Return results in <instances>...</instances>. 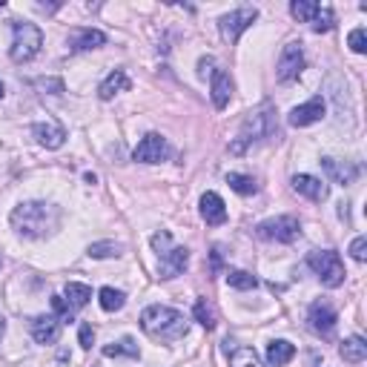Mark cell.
Instances as JSON below:
<instances>
[{
  "instance_id": "obj_40",
  "label": "cell",
  "mask_w": 367,
  "mask_h": 367,
  "mask_svg": "<svg viewBox=\"0 0 367 367\" xmlns=\"http://www.w3.org/2000/svg\"><path fill=\"white\" fill-rule=\"evenodd\" d=\"M0 264H4V261H0Z\"/></svg>"
},
{
  "instance_id": "obj_34",
  "label": "cell",
  "mask_w": 367,
  "mask_h": 367,
  "mask_svg": "<svg viewBox=\"0 0 367 367\" xmlns=\"http://www.w3.org/2000/svg\"><path fill=\"white\" fill-rule=\"evenodd\" d=\"M347 43H350V49L356 55H364L367 52V35H364V29H353L350 37H347Z\"/></svg>"
},
{
  "instance_id": "obj_36",
  "label": "cell",
  "mask_w": 367,
  "mask_h": 367,
  "mask_svg": "<svg viewBox=\"0 0 367 367\" xmlns=\"http://www.w3.org/2000/svg\"><path fill=\"white\" fill-rule=\"evenodd\" d=\"M37 89H49V95H61V92H64V83L61 80H55V78H40L37 80Z\"/></svg>"
},
{
  "instance_id": "obj_15",
  "label": "cell",
  "mask_w": 367,
  "mask_h": 367,
  "mask_svg": "<svg viewBox=\"0 0 367 367\" xmlns=\"http://www.w3.org/2000/svg\"><path fill=\"white\" fill-rule=\"evenodd\" d=\"M201 218L210 227H221L227 221V207H224V201H221L218 193H204L201 195Z\"/></svg>"
},
{
  "instance_id": "obj_37",
  "label": "cell",
  "mask_w": 367,
  "mask_h": 367,
  "mask_svg": "<svg viewBox=\"0 0 367 367\" xmlns=\"http://www.w3.org/2000/svg\"><path fill=\"white\" fill-rule=\"evenodd\" d=\"M80 347L83 350H89L92 347V342H95V330H92V325H80Z\"/></svg>"
},
{
  "instance_id": "obj_13",
  "label": "cell",
  "mask_w": 367,
  "mask_h": 367,
  "mask_svg": "<svg viewBox=\"0 0 367 367\" xmlns=\"http://www.w3.org/2000/svg\"><path fill=\"white\" fill-rule=\"evenodd\" d=\"M325 98H310L307 104H301V107H296L293 112H290V124L293 126H310V124H315V121H321L325 118Z\"/></svg>"
},
{
  "instance_id": "obj_19",
  "label": "cell",
  "mask_w": 367,
  "mask_h": 367,
  "mask_svg": "<svg viewBox=\"0 0 367 367\" xmlns=\"http://www.w3.org/2000/svg\"><path fill=\"white\" fill-rule=\"evenodd\" d=\"M107 43V35L98 29H80L72 35V52H89V49H98V46Z\"/></svg>"
},
{
  "instance_id": "obj_28",
  "label": "cell",
  "mask_w": 367,
  "mask_h": 367,
  "mask_svg": "<svg viewBox=\"0 0 367 367\" xmlns=\"http://www.w3.org/2000/svg\"><path fill=\"white\" fill-rule=\"evenodd\" d=\"M126 304V296L121 293V290H115V287H104L101 290V307L107 310V313H115V310H121Z\"/></svg>"
},
{
  "instance_id": "obj_32",
  "label": "cell",
  "mask_w": 367,
  "mask_h": 367,
  "mask_svg": "<svg viewBox=\"0 0 367 367\" xmlns=\"http://www.w3.org/2000/svg\"><path fill=\"white\" fill-rule=\"evenodd\" d=\"M52 310H55L58 321H75V307L64 296H52Z\"/></svg>"
},
{
  "instance_id": "obj_18",
  "label": "cell",
  "mask_w": 367,
  "mask_h": 367,
  "mask_svg": "<svg viewBox=\"0 0 367 367\" xmlns=\"http://www.w3.org/2000/svg\"><path fill=\"white\" fill-rule=\"evenodd\" d=\"M229 98H233V80H229V75L224 69H212V104L218 109H224L229 104Z\"/></svg>"
},
{
  "instance_id": "obj_9",
  "label": "cell",
  "mask_w": 367,
  "mask_h": 367,
  "mask_svg": "<svg viewBox=\"0 0 367 367\" xmlns=\"http://www.w3.org/2000/svg\"><path fill=\"white\" fill-rule=\"evenodd\" d=\"M301 69H304V52H301V43L293 40V43L284 46V52L279 58V66H275V75H279L282 83H290V80H296L301 75Z\"/></svg>"
},
{
  "instance_id": "obj_17",
  "label": "cell",
  "mask_w": 367,
  "mask_h": 367,
  "mask_svg": "<svg viewBox=\"0 0 367 367\" xmlns=\"http://www.w3.org/2000/svg\"><path fill=\"white\" fill-rule=\"evenodd\" d=\"M35 138H37L40 147L58 150V147H64V141H66V132H64V126H58V124H37V126H35Z\"/></svg>"
},
{
  "instance_id": "obj_2",
  "label": "cell",
  "mask_w": 367,
  "mask_h": 367,
  "mask_svg": "<svg viewBox=\"0 0 367 367\" xmlns=\"http://www.w3.org/2000/svg\"><path fill=\"white\" fill-rule=\"evenodd\" d=\"M141 327L155 342H178V339L187 336V318H184V313H178L172 307L152 304L141 313Z\"/></svg>"
},
{
  "instance_id": "obj_38",
  "label": "cell",
  "mask_w": 367,
  "mask_h": 367,
  "mask_svg": "<svg viewBox=\"0 0 367 367\" xmlns=\"http://www.w3.org/2000/svg\"><path fill=\"white\" fill-rule=\"evenodd\" d=\"M4 330H6V325H4V315H0V339H4Z\"/></svg>"
},
{
  "instance_id": "obj_14",
  "label": "cell",
  "mask_w": 367,
  "mask_h": 367,
  "mask_svg": "<svg viewBox=\"0 0 367 367\" xmlns=\"http://www.w3.org/2000/svg\"><path fill=\"white\" fill-rule=\"evenodd\" d=\"M32 336L37 344H55L61 339V321L58 315H37L32 321Z\"/></svg>"
},
{
  "instance_id": "obj_30",
  "label": "cell",
  "mask_w": 367,
  "mask_h": 367,
  "mask_svg": "<svg viewBox=\"0 0 367 367\" xmlns=\"http://www.w3.org/2000/svg\"><path fill=\"white\" fill-rule=\"evenodd\" d=\"M195 321H198L201 327H207V330L215 327V313H212V307L207 304V299H198V301H195Z\"/></svg>"
},
{
  "instance_id": "obj_29",
  "label": "cell",
  "mask_w": 367,
  "mask_h": 367,
  "mask_svg": "<svg viewBox=\"0 0 367 367\" xmlns=\"http://www.w3.org/2000/svg\"><path fill=\"white\" fill-rule=\"evenodd\" d=\"M104 356H129V359H135V356H138V344H135L132 339H121V342L107 344V347H104Z\"/></svg>"
},
{
  "instance_id": "obj_10",
  "label": "cell",
  "mask_w": 367,
  "mask_h": 367,
  "mask_svg": "<svg viewBox=\"0 0 367 367\" xmlns=\"http://www.w3.org/2000/svg\"><path fill=\"white\" fill-rule=\"evenodd\" d=\"M307 321H310V330L318 333V336H330L336 330V310L327 304V301H313L310 304V313H307Z\"/></svg>"
},
{
  "instance_id": "obj_1",
  "label": "cell",
  "mask_w": 367,
  "mask_h": 367,
  "mask_svg": "<svg viewBox=\"0 0 367 367\" xmlns=\"http://www.w3.org/2000/svg\"><path fill=\"white\" fill-rule=\"evenodd\" d=\"M61 221L58 207L43 204V201H26L12 210V227L26 239H43L46 233H52Z\"/></svg>"
},
{
  "instance_id": "obj_33",
  "label": "cell",
  "mask_w": 367,
  "mask_h": 367,
  "mask_svg": "<svg viewBox=\"0 0 367 367\" xmlns=\"http://www.w3.org/2000/svg\"><path fill=\"white\" fill-rule=\"evenodd\" d=\"M315 9H318V4H307V0H296V4L290 6V12H293L299 20H304V23H310V18L315 15Z\"/></svg>"
},
{
  "instance_id": "obj_5",
  "label": "cell",
  "mask_w": 367,
  "mask_h": 367,
  "mask_svg": "<svg viewBox=\"0 0 367 367\" xmlns=\"http://www.w3.org/2000/svg\"><path fill=\"white\" fill-rule=\"evenodd\" d=\"M307 264H310V270L318 275V282L325 287L344 284V264H342L336 250H313L307 255Z\"/></svg>"
},
{
  "instance_id": "obj_20",
  "label": "cell",
  "mask_w": 367,
  "mask_h": 367,
  "mask_svg": "<svg viewBox=\"0 0 367 367\" xmlns=\"http://www.w3.org/2000/svg\"><path fill=\"white\" fill-rule=\"evenodd\" d=\"M129 86H132V80L126 78V72H124V69H115V72H109L107 80L98 86V95H101L104 101H109V98L118 95V92H126Z\"/></svg>"
},
{
  "instance_id": "obj_23",
  "label": "cell",
  "mask_w": 367,
  "mask_h": 367,
  "mask_svg": "<svg viewBox=\"0 0 367 367\" xmlns=\"http://www.w3.org/2000/svg\"><path fill=\"white\" fill-rule=\"evenodd\" d=\"M229 367H264L253 347H233L229 350Z\"/></svg>"
},
{
  "instance_id": "obj_8",
  "label": "cell",
  "mask_w": 367,
  "mask_h": 367,
  "mask_svg": "<svg viewBox=\"0 0 367 367\" xmlns=\"http://www.w3.org/2000/svg\"><path fill=\"white\" fill-rule=\"evenodd\" d=\"M255 18H258V12H255V9H250V6H244V9H236V12L224 15V18L218 20L221 37H224L227 43H236V40L241 37V32H247V29L253 26V20H255Z\"/></svg>"
},
{
  "instance_id": "obj_31",
  "label": "cell",
  "mask_w": 367,
  "mask_h": 367,
  "mask_svg": "<svg viewBox=\"0 0 367 367\" xmlns=\"http://www.w3.org/2000/svg\"><path fill=\"white\" fill-rule=\"evenodd\" d=\"M121 244H115V241H98V244H92L89 247V255L92 258H112V255H121Z\"/></svg>"
},
{
  "instance_id": "obj_21",
  "label": "cell",
  "mask_w": 367,
  "mask_h": 367,
  "mask_svg": "<svg viewBox=\"0 0 367 367\" xmlns=\"http://www.w3.org/2000/svg\"><path fill=\"white\" fill-rule=\"evenodd\" d=\"M339 353H342L344 361H350V364H361V361L367 359V342H364L361 336H350V339L342 342Z\"/></svg>"
},
{
  "instance_id": "obj_27",
  "label": "cell",
  "mask_w": 367,
  "mask_h": 367,
  "mask_svg": "<svg viewBox=\"0 0 367 367\" xmlns=\"http://www.w3.org/2000/svg\"><path fill=\"white\" fill-rule=\"evenodd\" d=\"M310 26H313V32H330L336 26V18H333V12L327 6H318L315 15L310 18Z\"/></svg>"
},
{
  "instance_id": "obj_7",
  "label": "cell",
  "mask_w": 367,
  "mask_h": 367,
  "mask_svg": "<svg viewBox=\"0 0 367 367\" xmlns=\"http://www.w3.org/2000/svg\"><path fill=\"white\" fill-rule=\"evenodd\" d=\"M255 233L267 241H279V244H293L301 233V224L299 218L293 215H279V218H270V221H261L255 227Z\"/></svg>"
},
{
  "instance_id": "obj_11",
  "label": "cell",
  "mask_w": 367,
  "mask_h": 367,
  "mask_svg": "<svg viewBox=\"0 0 367 367\" xmlns=\"http://www.w3.org/2000/svg\"><path fill=\"white\" fill-rule=\"evenodd\" d=\"M167 141L158 135V132H150L141 144L135 147V161H141V164H158L167 158Z\"/></svg>"
},
{
  "instance_id": "obj_39",
  "label": "cell",
  "mask_w": 367,
  "mask_h": 367,
  "mask_svg": "<svg viewBox=\"0 0 367 367\" xmlns=\"http://www.w3.org/2000/svg\"><path fill=\"white\" fill-rule=\"evenodd\" d=\"M0 98H4V80H0Z\"/></svg>"
},
{
  "instance_id": "obj_4",
  "label": "cell",
  "mask_w": 367,
  "mask_h": 367,
  "mask_svg": "<svg viewBox=\"0 0 367 367\" xmlns=\"http://www.w3.org/2000/svg\"><path fill=\"white\" fill-rule=\"evenodd\" d=\"M12 32H15L12 49H9L12 61H15V64L32 61V58L40 52V46H43V32H40L35 23H29V20H15V23H12Z\"/></svg>"
},
{
  "instance_id": "obj_35",
  "label": "cell",
  "mask_w": 367,
  "mask_h": 367,
  "mask_svg": "<svg viewBox=\"0 0 367 367\" xmlns=\"http://www.w3.org/2000/svg\"><path fill=\"white\" fill-rule=\"evenodd\" d=\"M350 255H353L356 261H367V239H364V236H359V239L350 244Z\"/></svg>"
},
{
  "instance_id": "obj_22",
  "label": "cell",
  "mask_w": 367,
  "mask_h": 367,
  "mask_svg": "<svg viewBox=\"0 0 367 367\" xmlns=\"http://www.w3.org/2000/svg\"><path fill=\"white\" fill-rule=\"evenodd\" d=\"M293 356H296V344H290V342H284V339L270 342V344H267V361H270L272 367L287 364Z\"/></svg>"
},
{
  "instance_id": "obj_12",
  "label": "cell",
  "mask_w": 367,
  "mask_h": 367,
  "mask_svg": "<svg viewBox=\"0 0 367 367\" xmlns=\"http://www.w3.org/2000/svg\"><path fill=\"white\" fill-rule=\"evenodd\" d=\"M293 190H296L299 195L315 201V204L327 201V195H330L327 184H325V181H318V178H313V175H296V178H293Z\"/></svg>"
},
{
  "instance_id": "obj_6",
  "label": "cell",
  "mask_w": 367,
  "mask_h": 367,
  "mask_svg": "<svg viewBox=\"0 0 367 367\" xmlns=\"http://www.w3.org/2000/svg\"><path fill=\"white\" fill-rule=\"evenodd\" d=\"M272 135H275V124H272L270 112H255V115L247 118V124L241 126L239 141H236L233 147H229V152L241 155L250 144H258V141H264V138H272Z\"/></svg>"
},
{
  "instance_id": "obj_3",
  "label": "cell",
  "mask_w": 367,
  "mask_h": 367,
  "mask_svg": "<svg viewBox=\"0 0 367 367\" xmlns=\"http://www.w3.org/2000/svg\"><path fill=\"white\" fill-rule=\"evenodd\" d=\"M152 247L158 253V275L161 279H178V275L187 270L190 264V253L172 244V236L167 233V229H161V233L152 236Z\"/></svg>"
},
{
  "instance_id": "obj_26",
  "label": "cell",
  "mask_w": 367,
  "mask_h": 367,
  "mask_svg": "<svg viewBox=\"0 0 367 367\" xmlns=\"http://www.w3.org/2000/svg\"><path fill=\"white\" fill-rule=\"evenodd\" d=\"M227 184H229V190H236L239 195H253V193L258 190L255 178H250V175H239V172H229V175H227Z\"/></svg>"
},
{
  "instance_id": "obj_25",
  "label": "cell",
  "mask_w": 367,
  "mask_h": 367,
  "mask_svg": "<svg viewBox=\"0 0 367 367\" xmlns=\"http://www.w3.org/2000/svg\"><path fill=\"white\" fill-rule=\"evenodd\" d=\"M227 284L236 287V290H255L258 287V279L247 270H229L227 272Z\"/></svg>"
},
{
  "instance_id": "obj_16",
  "label": "cell",
  "mask_w": 367,
  "mask_h": 367,
  "mask_svg": "<svg viewBox=\"0 0 367 367\" xmlns=\"http://www.w3.org/2000/svg\"><path fill=\"white\" fill-rule=\"evenodd\" d=\"M321 169L327 172V178H330L333 184H342V187L353 184L356 175H359V169H356L353 164H342V161H336V158H321Z\"/></svg>"
},
{
  "instance_id": "obj_24",
  "label": "cell",
  "mask_w": 367,
  "mask_h": 367,
  "mask_svg": "<svg viewBox=\"0 0 367 367\" xmlns=\"http://www.w3.org/2000/svg\"><path fill=\"white\" fill-rule=\"evenodd\" d=\"M64 299H69V304H72L75 310H80V307H86V304H89V299H92V290H89L86 284L69 282V284H66V290H64Z\"/></svg>"
}]
</instances>
